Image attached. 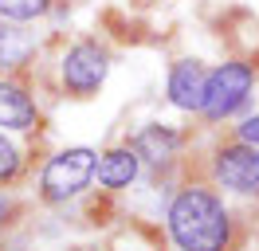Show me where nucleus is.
I'll return each instance as SVG.
<instances>
[{
  "instance_id": "6e6552de",
  "label": "nucleus",
  "mask_w": 259,
  "mask_h": 251,
  "mask_svg": "<svg viewBox=\"0 0 259 251\" xmlns=\"http://www.w3.org/2000/svg\"><path fill=\"white\" fill-rule=\"evenodd\" d=\"M35 102L20 91L16 82H4L0 78V126L4 130H32L35 126Z\"/></svg>"
},
{
  "instance_id": "7ed1b4c3",
  "label": "nucleus",
  "mask_w": 259,
  "mask_h": 251,
  "mask_svg": "<svg viewBox=\"0 0 259 251\" xmlns=\"http://www.w3.org/2000/svg\"><path fill=\"white\" fill-rule=\"evenodd\" d=\"M251 87H255V71H251L247 63H220L216 71H208V87H204V106H200V114H204L208 122H220L228 114H236V110L247 102Z\"/></svg>"
},
{
  "instance_id": "4468645a",
  "label": "nucleus",
  "mask_w": 259,
  "mask_h": 251,
  "mask_svg": "<svg viewBox=\"0 0 259 251\" xmlns=\"http://www.w3.org/2000/svg\"><path fill=\"white\" fill-rule=\"evenodd\" d=\"M8 216H12V204H8V200H4V196H0V224H4V220H8Z\"/></svg>"
},
{
  "instance_id": "f8f14e48",
  "label": "nucleus",
  "mask_w": 259,
  "mask_h": 251,
  "mask_svg": "<svg viewBox=\"0 0 259 251\" xmlns=\"http://www.w3.org/2000/svg\"><path fill=\"white\" fill-rule=\"evenodd\" d=\"M20 177V149L0 134V185H12Z\"/></svg>"
},
{
  "instance_id": "423d86ee",
  "label": "nucleus",
  "mask_w": 259,
  "mask_h": 251,
  "mask_svg": "<svg viewBox=\"0 0 259 251\" xmlns=\"http://www.w3.org/2000/svg\"><path fill=\"white\" fill-rule=\"evenodd\" d=\"M204 87H208V71L196 59L173 63V71H169V102L177 110L200 114V106H204Z\"/></svg>"
},
{
  "instance_id": "ddd939ff",
  "label": "nucleus",
  "mask_w": 259,
  "mask_h": 251,
  "mask_svg": "<svg viewBox=\"0 0 259 251\" xmlns=\"http://www.w3.org/2000/svg\"><path fill=\"white\" fill-rule=\"evenodd\" d=\"M240 141H247V145H255V149H259V114L240 126Z\"/></svg>"
},
{
  "instance_id": "0eeeda50",
  "label": "nucleus",
  "mask_w": 259,
  "mask_h": 251,
  "mask_svg": "<svg viewBox=\"0 0 259 251\" xmlns=\"http://www.w3.org/2000/svg\"><path fill=\"white\" fill-rule=\"evenodd\" d=\"M138 161H149V165H165L169 157H177L181 149V134L177 130H169V126H146V130H138V138L130 145Z\"/></svg>"
},
{
  "instance_id": "f03ea898",
  "label": "nucleus",
  "mask_w": 259,
  "mask_h": 251,
  "mask_svg": "<svg viewBox=\"0 0 259 251\" xmlns=\"http://www.w3.org/2000/svg\"><path fill=\"white\" fill-rule=\"evenodd\" d=\"M98 169V153L95 149H87V145H75V149H63V153H55L48 161V169H44V200L59 204V200H71V196H79L82 188L91 185V177Z\"/></svg>"
},
{
  "instance_id": "39448f33",
  "label": "nucleus",
  "mask_w": 259,
  "mask_h": 251,
  "mask_svg": "<svg viewBox=\"0 0 259 251\" xmlns=\"http://www.w3.org/2000/svg\"><path fill=\"white\" fill-rule=\"evenodd\" d=\"M110 71V55L98 44L82 39V44L67 47L63 63H59V75H63V91H71L75 98H91L102 87V78Z\"/></svg>"
},
{
  "instance_id": "f257e3e1",
  "label": "nucleus",
  "mask_w": 259,
  "mask_h": 251,
  "mask_svg": "<svg viewBox=\"0 0 259 251\" xmlns=\"http://www.w3.org/2000/svg\"><path fill=\"white\" fill-rule=\"evenodd\" d=\"M165 220L181 251H228L232 243V216L212 188H181Z\"/></svg>"
},
{
  "instance_id": "9b49d317",
  "label": "nucleus",
  "mask_w": 259,
  "mask_h": 251,
  "mask_svg": "<svg viewBox=\"0 0 259 251\" xmlns=\"http://www.w3.org/2000/svg\"><path fill=\"white\" fill-rule=\"evenodd\" d=\"M51 8V0H0V16L12 24H28L35 16H44Z\"/></svg>"
},
{
  "instance_id": "9d476101",
  "label": "nucleus",
  "mask_w": 259,
  "mask_h": 251,
  "mask_svg": "<svg viewBox=\"0 0 259 251\" xmlns=\"http://www.w3.org/2000/svg\"><path fill=\"white\" fill-rule=\"evenodd\" d=\"M98 185L106 188H126L138 177V153L134 149H110V153L98 157Z\"/></svg>"
},
{
  "instance_id": "1a4fd4ad",
  "label": "nucleus",
  "mask_w": 259,
  "mask_h": 251,
  "mask_svg": "<svg viewBox=\"0 0 259 251\" xmlns=\"http://www.w3.org/2000/svg\"><path fill=\"white\" fill-rule=\"evenodd\" d=\"M35 55V35L16 28L12 20L0 24V71H16Z\"/></svg>"
},
{
  "instance_id": "20e7f679",
  "label": "nucleus",
  "mask_w": 259,
  "mask_h": 251,
  "mask_svg": "<svg viewBox=\"0 0 259 251\" xmlns=\"http://www.w3.org/2000/svg\"><path fill=\"white\" fill-rule=\"evenodd\" d=\"M212 177L220 188L236 192V196H259V149L247 141L220 145L212 157Z\"/></svg>"
}]
</instances>
